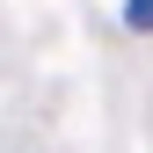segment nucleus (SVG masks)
Wrapping results in <instances>:
<instances>
[{"label": "nucleus", "instance_id": "obj_1", "mask_svg": "<svg viewBox=\"0 0 153 153\" xmlns=\"http://www.w3.org/2000/svg\"><path fill=\"white\" fill-rule=\"evenodd\" d=\"M124 29H139V36H153V0H124Z\"/></svg>", "mask_w": 153, "mask_h": 153}]
</instances>
